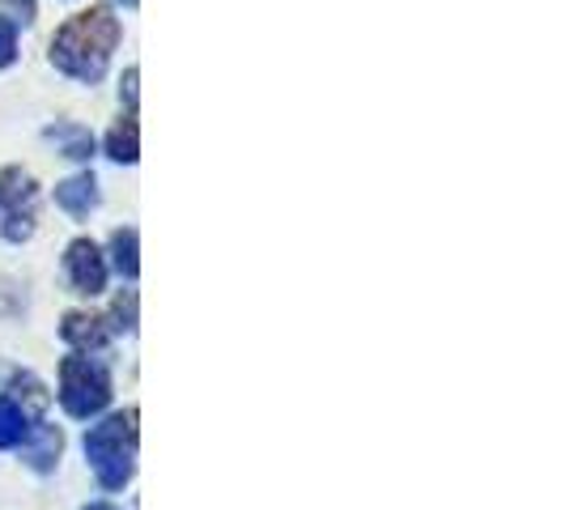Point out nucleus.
Masks as SVG:
<instances>
[{"label": "nucleus", "mask_w": 565, "mask_h": 510, "mask_svg": "<svg viewBox=\"0 0 565 510\" xmlns=\"http://www.w3.org/2000/svg\"><path fill=\"white\" fill-rule=\"evenodd\" d=\"M18 60V18L0 13V68H9Z\"/></svg>", "instance_id": "nucleus-13"}, {"label": "nucleus", "mask_w": 565, "mask_h": 510, "mask_svg": "<svg viewBox=\"0 0 565 510\" xmlns=\"http://www.w3.org/2000/svg\"><path fill=\"white\" fill-rule=\"evenodd\" d=\"M111 319L107 315H85V311H68L64 315V323H60V337L68 340L77 353H98V349H107V340H111Z\"/></svg>", "instance_id": "nucleus-6"}, {"label": "nucleus", "mask_w": 565, "mask_h": 510, "mask_svg": "<svg viewBox=\"0 0 565 510\" xmlns=\"http://www.w3.org/2000/svg\"><path fill=\"white\" fill-rule=\"evenodd\" d=\"M34 204H39V183L22 167L0 170V234L9 243H26L34 234Z\"/></svg>", "instance_id": "nucleus-4"}, {"label": "nucleus", "mask_w": 565, "mask_h": 510, "mask_svg": "<svg viewBox=\"0 0 565 510\" xmlns=\"http://www.w3.org/2000/svg\"><path fill=\"white\" fill-rule=\"evenodd\" d=\"M119 18H115L107 4H94L77 18H68L52 39V64H56L64 77L82 85L103 82L111 52L119 47Z\"/></svg>", "instance_id": "nucleus-1"}, {"label": "nucleus", "mask_w": 565, "mask_h": 510, "mask_svg": "<svg viewBox=\"0 0 565 510\" xmlns=\"http://www.w3.org/2000/svg\"><path fill=\"white\" fill-rule=\"evenodd\" d=\"M115 4H128V9H137V0H115Z\"/></svg>", "instance_id": "nucleus-16"}, {"label": "nucleus", "mask_w": 565, "mask_h": 510, "mask_svg": "<svg viewBox=\"0 0 565 510\" xmlns=\"http://www.w3.org/2000/svg\"><path fill=\"white\" fill-rule=\"evenodd\" d=\"M60 447H64L60 429H52V425H34V429L26 434V459H30V468L47 472V468H52V464L60 459Z\"/></svg>", "instance_id": "nucleus-10"}, {"label": "nucleus", "mask_w": 565, "mask_h": 510, "mask_svg": "<svg viewBox=\"0 0 565 510\" xmlns=\"http://www.w3.org/2000/svg\"><path fill=\"white\" fill-rule=\"evenodd\" d=\"M85 459L103 489H124L137 468V408H124L85 434Z\"/></svg>", "instance_id": "nucleus-2"}, {"label": "nucleus", "mask_w": 565, "mask_h": 510, "mask_svg": "<svg viewBox=\"0 0 565 510\" xmlns=\"http://www.w3.org/2000/svg\"><path fill=\"white\" fill-rule=\"evenodd\" d=\"M85 510H119V507H111V502H94V507H85Z\"/></svg>", "instance_id": "nucleus-15"}, {"label": "nucleus", "mask_w": 565, "mask_h": 510, "mask_svg": "<svg viewBox=\"0 0 565 510\" xmlns=\"http://www.w3.org/2000/svg\"><path fill=\"white\" fill-rule=\"evenodd\" d=\"M47 141L60 145V153L64 158H73V162H85V158H94V132L82 128V124H68V119H60L47 128Z\"/></svg>", "instance_id": "nucleus-9"}, {"label": "nucleus", "mask_w": 565, "mask_h": 510, "mask_svg": "<svg viewBox=\"0 0 565 510\" xmlns=\"http://www.w3.org/2000/svg\"><path fill=\"white\" fill-rule=\"evenodd\" d=\"M60 404L68 417H94L111 404V374L98 358L73 353L60 362Z\"/></svg>", "instance_id": "nucleus-3"}, {"label": "nucleus", "mask_w": 565, "mask_h": 510, "mask_svg": "<svg viewBox=\"0 0 565 510\" xmlns=\"http://www.w3.org/2000/svg\"><path fill=\"white\" fill-rule=\"evenodd\" d=\"M64 273H68L73 294L94 298V294L107 289V259H103L94 238H73V243L64 247Z\"/></svg>", "instance_id": "nucleus-5"}, {"label": "nucleus", "mask_w": 565, "mask_h": 510, "mask_svg": "<svg viewBox=\"0 0 565 510\" xmlns=\"http://www.w3.org/2000/svg\"><path fill=\"white\" fill-rule=\"evenodd\" d=\"M107 158L132 167L141 158V128H137V115L128 111L124 119H115V128L107 132Z\"/></svg>", "instance_id": "nucleus-8"}, {"label": "nucleus", "mask_w": 565, "mask_h": 510, "mask_svg": "<svg viewBox=\"0 0 565 510\" xmlns=\"http://www.w3.org/2000/svg\"><path fill=\"white\" fill-rule=\"evenodd\" d=\"M137 77H141V73H137V68H128V73H124V85H119V94L128 98V107H137Z\"/></svg>", "instance_id": "nucleus-14"}, {"label": "nucleus", "mask_w": 565, "mask_h": 510, "mask_svg": "<svg viewBox=\"0 0 565 510\" xmlns=\"http://www.w3.org/2000/svg\"><path fill=\"white\" fill-rule=\"evenodd\" d=\"M26 434H30L26 408H22L18 400L0 396V451H4V447H18V443H26Z\"/></svg>", "instance_id": "nucleus-11"}, {"label": "nucleus", "mask_w": 565, "mask_h": 510, "mask_svg": "<svg viewBox=\"0 0 565 510\" xmlns=\"http://www.w3.org/2000/svg\"><path fill=\"white\" fill-rule=\"evenodd\" d=\"M56 204L68 213V217H89L98 209V179L94 170H82V174H68L64 183H56Z\"/></svg>", "instance_id": "nucleus-7"}, {"label": "nucleus", "mask_w": 565, "mask_h": 510, "mask_svg": "<svg viewBox=\"0 0 565 510\" xmlns=\"http://www.w3.org/2000/svg\"><path fill=\"white\" fill-rule=\"evenodd\" d=\"M111 255H115V268L128 277V281H137V273H141V259H137V230L124 226L111 234Z\"/></svg>", "instance_id": "nucleus-12"}]
</instances>
